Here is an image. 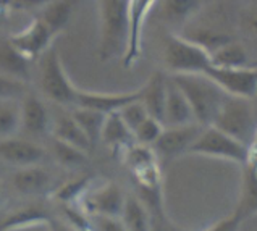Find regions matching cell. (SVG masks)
<instances>
[{
    "label": "cell",
    "mask_w": 257,
    "mask_h": 231,
    "mask_svg": "<svg viewBox=\"0 0 257 231\" xmlns=\"http://www.w3.org/2000/svg\"><path fill=\"white\" fill-rule=\"evenodd\" d=\"M20 128V100H0V139L15 136Z\"/></svg>",
    "instance_id": "32"
},
{
    "label": "cell",
    "mask_w": 257,
    "mask_h": 231,
    "mask_svg": "<svg viewBox=\"0 0 257 231\" xmlns=\"http://www.w3.org/2000/svg\"><path fill=\"white\" fill-rule=\"evenodd\" d=\"M121 160L124 165L130 168L131 173H138V171H141V170L159 165V162H160L156 151H154V147L138 144V143H133L123 149Z\"/></svg>",
    "instance_id": "29"
},
{
    "label": "cell",
    "mask_w": 257,
    "mask_h": 231,
    "mask_svg": "<svg viewBox=\"0 0 257 231\" xmlns=\"http://www.w3.org/2000/svg\"><path fill=\"white\" fill-rule=\"evenodd\" d=\"M241 225H243V223H241L239 220H236L230 213L228 217L220 218L218 221L214 223V225L207 226V228L202 229V231H239Z\"/></svg>",
    "instance_id": "37"
},
{
    "label": "cell",
    "mask_w": 257,
    "mask_h": 231,
    "mask_svg": "<svg viewBox=\"0 0 257 231\" xmlns=\"http://www.w3.org/2000/svg\"><path fill=\"white\" fill-rule=\"evenodd\" d=\"M162 60L170 74H205L212 65L207 52L180 34H167Z\"/></svg>",
    "instance_id": "4"
},
{
    "label": "cell",
    "mask_w": 257,
    "mask_h": 231,
    "mask_svg": "<svg viewBox=\"0 0 257 231\" xmlns=\"http://www.w3.org/2000/svg\"><path fill=\"white\" fill-rule=\"evenodd\" d=\"M50 151H52V155L58 165L67 170H79L86 167L87 162H89L86 151H81V149L63 143V141H58L55 138H52Z\"/></svg>",
    "instance_id": "30"
},
{
    "label": "cell",
    "mask_w": 257,
    "mask_h": 231,
    "mask_svg": "<svg viewBox=\"0 0 257 231\" xmlns=\"http://www.w3.org/2000/svg\"><path fill=\"white\" fill-rule=\"evenodd\" d=\"M46 159V149L31 139L10 136L0 139V162L7 165L25 168L41 165Z\"/></svg>",
    "instance_id": "12"
},
{
    "label": "cell",
    "mask_w": 257,
    "mask_h": 231,
    "mask_svg": "<svg viewBox=\"0 0 257 231\" xmlns=\"http://www.w3.org/2000/svg\"><path fill=\"white\" fill-rule=\"evenodd\" d=\"M50 231H76V229H73V228H70L68 225H65L63 221H60L58 218H54V221L50 223Z\"/></svg>",
    "instance_id": "39"
},
{
    "label": "cell",
    "mask_w": 257,
    "mask_h": 231,
    "mask_svg": "<svg viewBox=\"0 0 257 231\" xmlns=\"http://www.w3.org/2000/svg\"><path fill=\"white\" fill-rule=\"evenodd\" d=\"M135 100H139V89L126 91V92H115V94L79 89L75 107L89 108V110L99 111V113L110 115L123 108L126 103L135 102Z\"/></svg>",
    "instance_id": "17"
},
{
    "label": "cell",
    "mask_w": 257,
    "mask_h": 231,
    "mask_svg": "<svg viewBox=\"0 0 257 231\" xmlns=\"http://www.w3.org/2000/svg\"><path fill=\"white\" fill-rule=\"evenodd\" d=\"M205 0H160V18L172 25H185L199 12Z\"/></svg>",
    "instance_id": "25"
},
{
    "label": "cell",
    "mask_w": 257,
    "mask_h": 231,
    "mask_svg": "<svg viewBox=\"0 0 257 231\" xmlns=\"http://www.w3.org/2000/svg\"><path fill=\"white\" fill-rule=\"evenodd\" d=\"M231 215L241 223L257 215V154L249 152L247 162L241 165L239 197Z\"/></svg>",
    "instance_id": "14"
},
{
    "label": "cell",
    "mask_w": 257,
    "mask_h": 231,
    "mask_svg": "<svg viewBox=\"0 0 257 231\" xmlns=\"http://www.w3.org/2000/svg\"><path fill=\"white\" fill-rule=\"evenodd\" d=\"M0 197H2V186H0Z\"/></svg>",
    "instance_id": "40"
},
{
    "label": "cell",
    "mask_w": 257,
    "mask_h": 231,
    "mask_svg": "<svg viewBox=\"0 0 257 231\" xmlns=\"http://www.w3.org/2000/svg\"><path fill=\"white\" fill-rule=\"evenodd\" d=\"M0 170H2V162H0Z\"/></svg>",
    "instance_id": "41"
},
{
    "label": "cell",
    "mask_w": 257,
    "mask_h": 231,
    "mask_svg": "<svg viewBox=\"0 0 257 231\" xmlns=\"http://www.w3.org/2000/svg\"><path fill=\"white\" fill-rule=\"evenodd\" d=\"M230 2H236V0H230Z\"/></svg>",
    "instance_id": "42"
},
{
    "label": "cell",
    "mask_w": 257,
    "mask_h": 231,
    "mask_svg": "<svg viewBox=\"0 0 257 231\" xmlns=\"http://www.w3.org/2000/svg\"><path fill=\"white\" fill-rule=\"evenodd\" d=\"M210 126L226 133L228 136L239 141V143L251 146L257 130L251 102L247 99L226 95L214 123Z\"/></svg>",
    "instance_id": "5"
},
{
    "label": "cell",
    "mask_w": 257,
    "mask_h": 231,
    "mask_svg": "<svg viewBox=\"0 0 257 231\" xmlns=\"http://www.w3.org/2000/svg\"><path fill=\"white\" fill-rule=\"evenodd\" d=\"M25 94H28L26 83L0 73V100H21Z\"/></svg>",
    "instance_id": "34"
},
{
    "label": "cell",
    "mask_w": 257,
    "mask_h": 231,
    "mask_svg": "<svg viewBox=\"0 0 257 231\" xmlns=\"http://www.w3.org/2000/svg\"><path fill=\"white\" fill-rule=\"evenodd\" d=\"M20 113H21V128L29 136L41 138L46 136L52 130V117L47 105L38 95L28 92L20 100Z\"/></svg>",
    "instance_id": "16"
},
{
    "label": "cell",
    "mask_w": 257,
    "mask_h": 231,
    "mask_svg": "<svg viewBox=\"0 0 257 231\" xmlns=\"http://www.w3.org/2000/svg\"><path fill=\"white\" fill-rule=\"evenodd\" d=\"M0 73L23 83H26L31 74V62L15 50L9 39L0 42Z\"/></svg>",
    "instance_id": "23"
},
{
    "label": "cell",
    "mask_w": 257,
    "mask_h": 231,
    "mask_svg": "<svg viewBox=\"0 0 257 231\" xmlns=\"http://www.w3.org/2000/svg\"><path fill=\"white\" fill-rule=\"evenodd\" d=\"M191 155L230 160L244 165L249 157V146L239 143L214 126H204L189 151Z\"/></svg>",
    "instance_id": "6"
},
{
    "label": "cell",
    "mask_w": 257,
    "mask_h": 231,
    "mask_svg": "<svg viewBox=\"0 0 257 231\" xmlns=\"http://www.w3.org/2000/svg\"><path fill=\"white\" fill-rule=\"evenodd\" d=\"M164 126H185L196 123L193 110H191L189 102L186 100L185 94L180 91L168 76L167 84V99H165V108H164Z\"/></svg>",
    "instance_id": "19"
},
{
    "label": "cell",
    "mask_w": 257,
    "mask_h": 231,
    "mask_svg": "<svg viewBox=\"0 0 257 231\" xmlns=\"http://www.w3.org/2000/svg\"><path fill=\"white\" fill-rule=\"evenodd\" d=\"M73 118L76 120V123L81 126V130L87 136V139L91 141V144L94 146L97 141H100V133H102V126H104L105 117L104 113H99L95 110L89 108H81V107H75V110L71 111Z\"/></svg>",
    "instance_id": "31"
},
{
    "label": "cell",
    "mask_w": 257,
    "mask_h": 231,
    "mask_svg": "<svg viewBox=\"0 0 257 231\" xmlns=\"http://www.w3.org/2000/svg\"><path fill=\"white\" fill-rule=\"evenodd\" d=\"M50 134H52V138L75 146L78 149H81V151L89 152L92 149L91 141L87 139L84 131L81 130V126H79L75 118H73L71 111L70 113H58L54 118Z\"/></svg>",
    "instance_id": "20"
},
{
    "label": "cell",
    "mask_w": 257,
    "mask_h": 231,
    "mask_svg": "<svg viewBox=\"0 0 257 231\" xmlns=\"http://www.w3.org/2000/svg\"><path fill=\"white\" fill-rule=\"evenodd\" d=\"M39 60V87L44 97L57 105H75L79 89L70 79L58 50L52 46Z\"/></svg>",
    "instance_id": "3"
},
{
    "label": "cell",
    "mask_w": 257,
    "mask_h": 231,
    "mask_svg": "<svg viewBox=\"0 0 257 231\" xmlns=\"http://www.w3.org/2000/svg\"><path fill=\"white\" fill-rule=\"evenodd\" d=\"M241 25L247 33L257 36V12H244L241 17Z\"/></svg>",
    "instance_id": "38"
},
{
    "label": "cell",
    "mask_w": 257,
    "mask_h": 231,
    "mask_svg": "<svg viewBox=\"0 0 257 231\" xmlns=\"http://www.w3.org/2000/svg\"><path fill=\"white\" fill-rule=\"evenodd\" d=\"M92 188V178L89 175H79L71 178L68 181H63L52 191V196L60 205H73L83 200L87 191Z\"/></svg>",
    "instance_id": "26"
},
{
    "label": "cell",
    "mask_w": 257,
    "mask_h": 231,
    "mask_svg": "<svg viewBox=\"0 0 257 231\" xmlns=\"http://www.w3.org/2000/svg\"><path fill=\"white\" fill-rule=\"evenodd\" d=\"M13 189L23 197H44L55 189L52 173L42 165L17 168L12 175Z\"/></svg>",
    "instance_id": "13"
},
{
    "label": "cell",
    "mask_w": 257,
    "mask_h": 231,
    "mask_svg": "<svg viewBox=\"0 0 257 231\" xmlns=\"http://www.w3.org/2000/svg\"><path fill=\"white\" fill-rule=\"evenodd\" d=\"M92 231H128L123 226L120 218H92Z\"/></svg>",
    "instance_id": "36"
},
{
    "label": "cell",
    "mask_w": 257,
    "mask_h": 231,
    "mask_svg": "<svg viewBox=\"0 0 257 231\" xmlns=\"http://www.w3.org/2000/svg\"><path fill=\"white\" fill-rule=\"evenodd\" d=\"M156 0H128V42L121 63L124 68L135 66L143 52V29L146 18Z\"/></svg>",
    "instance_id": "11"
},
{
    "label": "cell",
    "mask_w": 257,
    "mask_h": 231,
    "mask_svg": "<svg viewBox=\"0 0 257 231\" xmlns=\"http://www.w3.org/2000/svg\"><path fill=\"white\" fill-rule=\"evenodd\" d=\"M180 36H183L189 42H193V44H196L197 47H201L202 50H205L210 57H212V54H215L220 47H223L225 44L234 41V37H231L230 34L218 31V29L205 28V26L186 28Z\"/></svg>",
    "instance_id": "24"
},
{
    "label": "cell",
    "mask_w": 257,
    "mask_h": 231,
    "mask_svg": "<svg viewBox=\"0 0 257 231\" xmlns=\"http://www.w3.org/2000/svg\"><path fill=\"white\" fill-rule=\"evenodd\" d=\"M52 212L39 202H28L12 208L0 220V231H21L33 226H50Z\"/></svg>",
    "instance_id": "15"
},
{
    "label": "cell",
    "mask_w": 257,
    "mask_h": 231,
    "mask_svg": "<svg viewBox=\"0 0 257 231\" xmlns=\"http://www.w3.org/2000/svg\"><path fill=\"white\" fill-rule=\"evenodd\" d=\"M124 200H126V194L121 186L113 181H107L99 188H91L87 191L79 205L91 218H120Z\"/></svg>",
    "instance_id": "7"
},
{
    "label": "cell",
    "mask_w": 257,
    "mask_h": 231,
    "mask_svg": "<svg viewBox=\"0 0 257 231\" xmlns=\"http://www.w3.org/2000/svg\"><path fill=\"white\" fill-rule=\"evenodd\" d=\"M205 76L212 79L226 95L252 99L257 95V66L251 68H220L210 65Z\"/></svg>",
    "instance_id": "8"
},
{
    "label": "cell",
    "mask_w": 257,
    "mask_h": 231,
    "mask_svg": "<svg viewBox=\"0 0 257 231\" xmlns=\"http://www.w3.org/2000/svg\"><path fill=\"white\" fill-rule=\"evenodd\" d=\"M212 65L220 68H251V57L246 47L238 41H231L212 54Z\"/></svg>",
    "instance_id": "27"
},
{
    "label": "cell",
    "mask_w": 257,
    "mask_h": 231,
    "mask_svg": "<svg viewBox=\"0 0 257 231\" xmlns=\"http://www.w3.org/2000/svg\"><path fill=\"white\" fill-rule=\"evenodd\" d=\"M99 58L102 62L121 58L128 42V0H99Z\"/></svg>",
    "instance_id": "2"
},
{
    "label": "cell",
    "mask_w": 257,
    "mask_h": 231,
    "mask_svg": "<svg viewBox=\"0 0 257 231\" xmlns=\"http://www.w3.org/2000/svg\"><path fill=\"white\" fill-rule=\"evenodd\" d=\"M164 123L156 120V118L148 117L146 120L138 126L135 130L133 136H135V143L138 144H144V146H154L156 141L160 138V134L164 131Z\"/></svg>",
    "instance_id": "33"
},
{
    "label": "cell",
    "mask_w": 257,
    "mask_h": 231,
    "mask_svg": "<svg viewBox=\"0 0 257 231\" xmlns=\"http://www.w3.org/2000/svg\"><path fill=\"white\" fill-rule=\"evenodd\" d=\"M118 115L121 117V120L124 122V125H126L128 128L131 130V133H135V130L138 128V126L149 117L148 110L144 108V105L139 100L126 103L123 108L118 110Z\"/></svg>",
    "instance_id": "35"
},
{
    "label": "cell",
    "mask_w": 257,
    "mask_h": 231,
    "mask_svg": "<svg viewBox=\"0 0 257 231\" xmlns=\"http://www.w3.org/2000/svg\"><path fill=\"white\" fill-rule=\"evenodd\" d=\"M120 221L128 231H152V217L149 208L136 194H126Z\"/></svg>",
    "instance_id": "21"
},
{
    "label": "cell",
    "mask_w": 257,
    "mask_h": 231,
    "mask_svg": "<svg viewBox=\"0 0 257 231\" xmlns=\"http://www.w3.org/2000/svg\"><path fill=\"white\" fill-rule=\"evenodd\" d=\"M168 76L162 71H154L148 81L139 87V102L148 110L149 117L156 120H164V108L167 99Z\"/></svg>",
    "instance_id": "18"
},
{
    "label": "cell",
    "mask_w": 257,
    "mask_h": 231,
    "mask_svg": "<svg viewBox=\"0 0 257 231\" xmlns=\"http://www.w3.org/2000/svg\"><path fill=\"white\" fill-rule=\"evenodd\" d=\"M100 141L110 149H113V151L121 152L124 147L135 143V136L121 120L118 111H115V113H110L105 117V122L100 133Z\"/></svg>",
    "instance_id": "22"
},
{
    "label": "cell",
    "mask_w": 257,
    "mask_h": 231,
    "mask_svg": "<svg viewBox=\"0 0 257 231\" xmlns=\"http://www.w3.org/2000/svg\"><path fill=\"white\" fill-rule=\"evenodd\" d=\"M204 126L199 123H191L185 126H165L160 138L154 144L159 160L170 162L181 157V155L189 154L194 141L199 136Z\"/></svg>",
    "instance_id": "10"
},
{
    "label": "cell",
    "mask_w": 257,
    "mask_h": 231,
    "mask_svg": "<svg viewBox=\"0 0 257 231\" xmlns=\"http://www.w3.org/2000/svg\"><path fill=\"white\" fill-rule=\"evenodd\" d=\"M73 9H75V0H50L49 4L42 7V13L39 15V18L55 34H58L68 25Z\"/></svg>",
    "instance_id": "28"
},
{
    "label": "cell",
    "mask_w": 257,
    "mask_h": 231,
    "mask_svg": "<svg viewBox=\"0 0 257 231\" xmlns=\"http://www.w3.org/2000/svg\"><path fill=\"white\" fill-rule=\"evenodd\" d=\"M170 79L185 94L193 110L196 123L210 126L214 123L226 94L205 74H170Z\"/></svg>",
    "instance_id": "1"
},
{
    "label": "cell",
    "mask_w": 257,
    "mask_h": 231,
    "mask_svg": "<svg viewBox=\"0 0 257 231\" xmlns=\"http://www.w3.org/2000/svg\"><path fill=\"white\" fill-rule=\"evenodd\" d=\"M55 33L50 29L44 21L36 17L26 28L21 31L7 37L13 49L20 52L26 60L34 62L44 55V52L52 47V42L55 39Z\"/></svg>",
    "instance_id": "9"
}]
</instances>
